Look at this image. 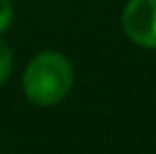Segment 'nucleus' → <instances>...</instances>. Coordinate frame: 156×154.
<instances>
[{
    "instance_id": "nucleus-1",
    "label": "nucleus",
    "mask_w": 156,
    "mask_h": 154,
    "mask_svg": "<svg viewBox=\"0 0 156 154\" xmlns=\"http://www.w3.org/2000/svg\"><path fill=\"white\" fill-rule=\"evenodd\" d=\"M73 63L59 52H41L23 73L25 98L36 107H55L73 88Z\"/></svg>"
},
{
    "instance_id": "nucleus-4",
    "label": "nucleus",
    "mask_w": 156,
    "mask_h": 154,
    "mask_svg": "<svg viewBox=\"0 0 156 154\" xmlns=\"http://www.w3.org/2000/svg\"><path fill=\"white\" fill-rule=\"evenodd\" d=\"M14 20V5L12 0H0V34L9 30Z\"/></svg>"
},
{
    "instance_id": "nucleus-3",
    "label": "nucleus",
    "mask_w": 156,
    "mask_h": 154,
    "mask_svg": "<svg viewBox=\"0 0 156 154\" xmlns=\"http://www.w3.org/2000/svg\"><path fill=\"white\" fill-rule=\"evenodd\" d=\"M12 66H14V55L12 48L0 39V86L7 82V77L12 75Z\"/></svg>"
},
{
    "instance_id": "nucleus-2",
    "label": "nucleus",
    "mask_w": 156,
    "mask_h": 154,
    "mask_svg": "<svg viewBox=\"0 0 156 154\" xmlns=\"http://www.w3.org/2000/svg\"><path fill=\"white\" fill-rule=\"evenodd\" d=\"M122 30L136 45L156 50V0H129L122 12Z\"/></svg>"
}]
</instances>
